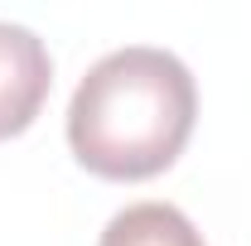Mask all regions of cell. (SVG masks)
Here are the masks:
<instances>
[{
	"instance_id": "1",
	"label": "cell",
	"mask_w": 251,
	"mask_h": 246,
	"mask_svg": "<svg viewBox=\"0 0 251 246\" xmlns=\"http://www.w3.org/2000/svg\"><path fill=\"white\" fill-rule=\"evenodd\" d=\"M193 73L155 44H130L87 68L68 101V145L82 169L135 184L164 174L193 135Z\"/></svg>"
},
{
	"instance_id": "2",
	"label": "cell",
	"mask_w": 251,
	"mask_h": 246,
	"mask_svg": "<svg viewBox=\"0 0 251 246\" xmlns=\"http://www.w3.org/2000/svg\"><path fill=\"white\" fill-rule=\"evenodd\" d=\"M53 82V63L44 39L25 25L0 20V140L20 135L39 116Z\"/></svg>"
},
{
	"instance_id": "3",
	"label": "cell",
	"mask_w": 251,
	"mask_h": 246,
	"mask_svg": "<svg viewBox=\"0 0 251 246\" xmlns=\"http://www.w3.org/2000/svg\"><path fill=\"white\" fill-rule=\"evenodd\" d=\"M97 246H203V237L174 203H130L106 222Z\"/></svg>"
}]
</instances>
